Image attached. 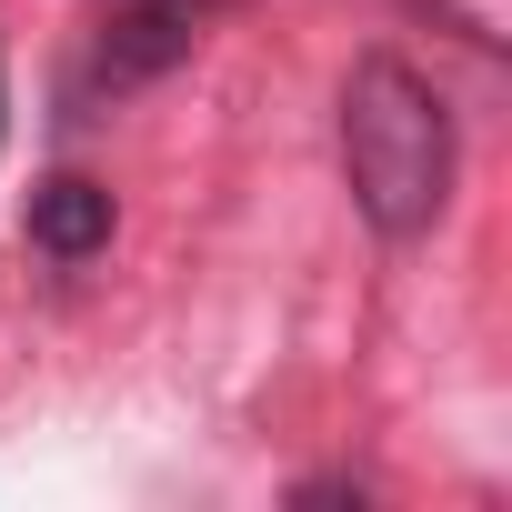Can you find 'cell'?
<instances>
[{
  "mask_svg": "<svg viewBox=\"0 0 512 512\" xmlns=\"http://www.w3.org/2000/svg\"><path fill=\"white\" fill-rule=\"evenodd\" d=\"M231 0H101L91 31H81V71H71V101L101 111V101H131L151 81H171L211 31H221Z\"/></svg>",
  "mask_w": 512,
  "mask_h": 512,
  "instance_id": "obj_2",
  "label": "cell"
},
{
  "mask_svg": "<svg viewBox=\"0 0 512 512\" xmlns=\"http://www.w3.org/2000/svg\"><path fill=\"white\" fill-rule=\"evenodd\" d=\"M342 181L382 241H422L452 201V101L392 51H362L342 81Z\"/></svg>",
  "mask_w": 512,
  "mask_h": 512,
  "instance_id": "obj_1",
  "label": "cell"
},
{
  "mask_svg": "<svg viewBox=\"0 0 512 512\" xmlns=\"http://www.w3.org/2000/svg\"><path fill=\"white\" fill-rule=\"evenodd\" d=\"M111 191L91 181V171H51L41 191H31V251L41 262H91V251H111Z\"/></svg>",
  "mask_w": 512,
  "mask_h": 512,
  "instance_id": "obj_3",
  "label": "cell"
}]
</instances>
